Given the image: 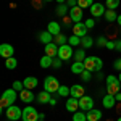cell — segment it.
Here are the masks:
<instances>
[{
	"instance_id": "d4e9b609",
	"label": "cell",
	"mask_w": 121,
	"mask_h": 121,
	"mask_svg": "<svg viewBox=\"0 0 121 121\" xmlns=\"http://www.w3.org/2000/svg\"><path fill=\"white\" fill-rule=\"evenodd\" d=\"M66 13H69V7L66 3H61L56 7V15L58 16H66Z\"/></svg>"
},
{
	"instance_id": "1f68e13d",
	"label": "cell",
	"mask_w": 121,
	"mask_h": 121,
	"mask_svg": "<svg viewBox=\"0 0 121 121\" xmlns=\"http://www.w3.org/2000/svg\"><path fill=\"white\" fill-rule=\"evenodd\" d=\"M94 5V0H78V7H81V8H91Z\"/></svg>"
},
{
	"instance_id": "603a6c76",
	"label": "cell",
	"mask_w": 121,
	"mask_h": 121,
	"mask_svg": "<svg viewBox=\"0 0 121 121\" xmlns=\"http://www.w3.org/2000/svg\"><path fill=\"white\" fill-rule=\"evenodd\" d=\"M50 99H52V95H50V92H47V91H42V92L37 94V102L39 103H48Z\"/></svg>"
},
{
	"instance_id": "f907efd6",
	"label": "cell",
	"mask_w": 121,
	"mask_h": 121,
	"mask_svg": "<svg viewBox=\"0 0 121 121\" xmlns=\"http://www.w3.org/2000/svg\"><path fill=\"white\" fill-rule=\"evenodd\" d=\"M55 2H58L60 5H61V3H66V0H55Z\"/></svg>"
},
{
	"instance_id": "7402d4cb",
	"label": "cell",
	"mask_w": 121,
	"mask_h": 121,
	"mask_svg": "<svg viewBox=\"0 0 121 121\" xmlns=\"http://www.w3.org/2000/svg\"><path fill=\"white\" fill-rule=\"evenodd\" d=\"M84 69H86V66H84V61H74V63L71 65V71H73L74 74H82Z\"/></svg>"
},
{
	"instance_id": "9c48e42d",
	"label": "cell",
	"mask_w": 121,
	"mask_h": 121,
	"mask_svg": "<svg viewBox=\"0 0 121 121\" xmlns=\"http://www.w3.org/2000/svg\"><path fill=\"white\" fill-rule=\"evenodd\" d=\"M105 11H107V7L103 3H94L92 7H91V13H92V16H95V18L103 16Z\"/></svg>"
},
{
	"instance_id": "f5cc1de1",
	"label": "cell",
	"mask_w": 121,
	"mask_h": 121,
	"mask_svg": "<svg viewBox=\"0 0 121 121\" xmlns=\"http://www.w3.org/2000/svg\"><path fill=\"white\" fill-rule=\"evenodd\" d=\"M42 2H53V0H42Z\"/></svg>"
},
{
	"instance_id": "8fae6325",
	"label": "cell",
	"mask_w": 121,
	"mask_h": 121,
	"mask_svg": "<svg viewBox=\"0 0 121 121\" xmlns=\"http://www.w3.org/2000/svg\"><path fill=\"white\" fill-rule=\"evenodd\" d=\"M13 52H15V48L10 45V44H2L0 45V55L3 56L5 60L10 58V56H13Z\"/></svg>"
},
{
	"instance_id": "ee69618b",
	"label": "cell",
	"mask_w": 121,
	"mask_h": 121,
	"mask_svg": "<svg viewBox=\"0 0 121 121\" xmlns=\"http://www.w3.org/2000/svg\"><path fill=\"white\" fill-rule=\"evenodd\" d=\"M115 47H116V42H112V40H108V42H107V47H105V48H108V50H113Z\"/></svg>"
},
{
	"instance_id": "db71d44e",
	"label": "cell",
	"mask_w": 121,
	"mask_h": 121,
	"mask_svg": "<svg viewBox=\"0 0 121 121\" xmlns=\"http://www.w3.org/2000/svg\"><path fill=\"white\" fill-rule=\"evenodd\" d=\"M116 121H121V116H120V118H118V120H116Z\"/></svg>"
},
{
	"instance_id": "7dc6e473",
	"label": "cell",
	"mask_w": 121,
	"mask_h": 121,
	"mask_svg": "<svg viewBox=\"0 0 121 121\" xmlns=\"http://www.w3.org/2000/svg\"><path fill=\"white\" fill-rule=\"evenodd\" d=\"M115 99H116V102H121V92H118L115 95Z\"/></svg>"
},
{
	"instance_id": "f1b7e54d",
	"label": "cell",
	"mask_w": 121,
	"mask_h": 121,
	"mask_svg": "<svg viewBox=\"0 0 121 121\" xmlns=\"http://www.w3.org/2000/svg\"><path fill=\"white\" fill-rule=\"evenodd\" d=\"M58 95L60 97H69L71 95V87H66V86H60V89H58Z\"/></svg>"
},
{
	"instance_id": "7c38bea8",
	"label": "cell",
	"mask_w": 121,
	"mask_h": 121,
	"mask_svg": "<svg viewBox=\"0 0 121 121\" xmlns=\"http://www.w3.org/2000/svg\"><path fill=\"white\" fill-rule=\"evenodd\" d=\"M86 95V89H84L81 84H74L73 87H71V97H74V99H81Z\"/></svg>"
},
{
	"instance_id": "4dcf8cb0",
	"label": "cell",
	"mask_w": 121,
	"mask_h": 121,
	"mask_svg": "<svg viewBox=\"0 0 121 121\" xmlns=\"http://www.w3.org/2000/svg\"><path fill=\"white\" fill-rule=\"evenodd\" d=\"M105 7H107V10H116L120 7V0H107Z\"/></svg>"
},
{
	"instance_id": "b9f144b4",
	"label": "cell",
	"mask_w": 121,
	"mask_h": 121,
	"mask_svg": "<svg viewBox=\"0 0 121 121\" xmlns=\"http://www.w3.org/2000/svg\"><path fill=\"white\" fill-rule=\"evenodd\" d=\"M84 24H86V28H87V29H92L94 26H95V21H94V19H87Z\"/></svg>"
},
{
	"instance_id": "ffe728a7",
	"label": "cell",
	"mask_w": 121,
	"mask_h": 121,
	"mask_svg": "<svg viewBox=\"0 0 121 121\" xmlns=\"http://www.w3.org/2000/svg\"><path fill=\"white\" fill-rule=\"evenodd\" d=\"M47 31L52 34V36H58V34H61V29H60V24L55 23V21H52V23H48V28Z\"/></svg>"
},
{
	"instance_id": "c3c4849f",
	"label": "cell",
	"mask_w": 121,
	"mask_h": 121,
	"mask_svg": "<svg viewBox=\"0 0 121 121\" xmlns=\"http://www.w3.org/2000/svg\"><path fill=\"white\" fill-rule=\"evenodd\" d=\"M97 78H99L100 81H102V79H103V74H102V73H100V71H99V74H97Z\"/></svg>"
},
{
	"instance_id": "e0dca14e",
	"label": "cell",
	"mask_w": 121,
	"mask_h": 121,
	"mask_svg": "<svg viewBox=\"0 0 121 121\" xmlns=\"http://www.w3.org/2000/svg\"><path fill=\"white\" fill-rule=\"evenodd\" d=\"M115 103H116V99H115V95H112V94H107V95L103 97V100H102L103 108H113Z\"/></svg>"
},
{
	"instance_id": "f6af8a7d",
	"label": "cell",
	"mask_w": 121,
	"mask_h": 121,
	"mask_svg": "<svg viewBox=\"0 0 121 121\" xmlns=\"http://www.w3.org/2000/svg\"><path fill=\"white\" fill-rule=\"evenodd\" d=\"M115 50L121 52V40H116V47H115Z\"/></svg>"
},
{
	"instance_id": "11a10c76",
	"label": "cell",
	"mask_w": 121,
	"mask_h": 121,
	"mask_svg": "<svg viewBox=\"0 0 121 121\" xmlns=\"http://www.w3.org/2000/svg\"><path fill=\"white\" fill-rule=\"evenodd\" d=\"M39 121H44V120H39Z\"/></svg>"
},
{
	"instance_id": "9a60e30c",
	"label": "cell",
	"mask_w": 121,
	"mask_h": 121,
	"mask_svg": "<svg viewBox=\"0 0 121 121\" xmlns=\"http://www.w3.org/2000/svg\"><path fill=\"white\" fill-rule=\"evenodd\" d=\"M58 47L55 42H50V44H47L45 45V55L52 56V58H55V56H58Z\"/></svg>"
},
{
	"instance_id": "f546056e",
	"label": "cell",
	"mask_w": 121,
	"mask_h": 121,
	"mask_svg": "<svg viewBox=\"0 0 121 121\" xmlns=\"http://www.w3.org/2000/svg\"><path fill=\"white\" fill-rule=\"evenodd\" d=\"M73 121H87V113H86V112H76V113H73Z\"/></svg>"
},
{
	"instance_id": "d590c367",
	"label": "cell",
	"mask_w": 121,
	"mask_h": 121,
	"mask_svg": "<svg viewBox=\"0 0 121 121\" xmlns=\"http://www.w3.org/2000/svg\"><path fill=\"white\" fill-rule=\"evenodd\" d=\"M23 87H24V84L21 82V81H15V82H13V89H15L16 92H21Z\"/></svg>"
},
{
	"instance_id": "30bf717a",
	"label": "cell",
	"mask_w": 121,
	"mask_h": 121,
	"mask_svg": "<svg viewBox=\"0 0 121 121\" xmlns=\"http://www.w3.org/2000/svg\"><path fill=\"white\" fill-rule=\"evenodd\" d=\"M73 32H74V36H78V37H84V36H87V28H86L84 23H74Z\"/></svg>"
},
{
	"instance_id": "44dd1931",
	"label": "cell",
	"mask_w": 121,
	"mask_h": 121,
	"mask_svg": "<svg viewBox=\"0 0 121 121\" xmlns=\"http://www.w3.org/2000/svg\"><path fill=\"white\" fill-rule=\"evenodd\" d=\"M53 39H55V36H52L48 31H44V32H40V36H39V40H40L42 44H45V45H47V44H50Z\"/></svg>"
},
{
	"instance_id": "ac0fdd59",
	"label": "cell",
	"mask_w": 121,
	"mask_h": 121,
	"mask_svg": "<svg viewBox=\"0 0 121 121\" xmlns=\"http://www.w3.org/2000/svg\"><path fill=\"white\" fill-rule=\"evenodd\" d=\"M100 120H102V113H100V110L92 108V110L87 112V121H100Z\"/></svg>"
},
{
	"instance_id": "836d02e7",
	"label": "cell",
	"mask_w": 121,
	"mask_h": 121,
	"mask_svg": "<svg viewBox=\"0 0 121 121\" xmlns=\"http://www.w3.org/2000/svg\"><path fill=\"white\" fill-rule=\"evenodd\" d=\"M66 42H68V39H66L63 34H58V36H55V44H56V45H65Z\"/></svg>"
},
{
	"instance_id": "681fc988",
	"label": "cell",
	"mask_w": 121,
	"mask_h": 121,
	"mask_svg": "<svg viewBox=\"0 0 121 121\" xmlns=\"http://www.w3.org/2000/svg\"><path fill=\"white\" fill-rule=\"evenodd\" d=\"M116 23H118V24H120V26H121V15H120V16H118V19H116Z\"/></svg>"
},
{
	"instance_id": "ba28073f",
	"label": "cell",
	"mask_w": 121,
	"mask_h": 121,
	"mask_svg": "<svg viewBox=\"0 0 121 121\" xmlns=\"http://www.w3.org/2000/svg\"><path fill=\"white\" fill-rule=\"evenodd\" d=\"M69 19L73 23H81L82 19V8L81 7H73L69 8Z\"/></svg>"
},
{
	"instance_id": "4316f807",
	"label": "cell",
	"mask_w": 121,
	"mask_h": 121,
	"mask_svg": "<svg viewBox=\"0 0 121 121\" xmlns=\"http://www.w3.org/2000/svg\"><path fill=\"white\" fill-rule=\"evenodd\" d=\"M94 44V40L91 36H84V37H81V45L84 47V48H91Z\"/></svg>"
},
{
	"instance_id": "816d5d0a",
	"label": "cell",
	"mask_w": 121,
	"mask_h": 121,
	"mask_svg": "<svg viewBox=\"0 0 121 121\" xmlns=\"http://www.w3.org/2000/svg\"><path fill=\"white\" fill-rule=\"evenodd\" d=\"M118 79H120V82H121V71H120V76H118Z\"/></svg>"
},
{
	"instance_id": "60d3db41",
	"label": "cell",
	"mask_w": 121,
	"mask_h": 121,
	"mask_svg": "<svg viewBox=\"0 0 121 121\" xmlns=\"http://www.w3.org/2000/svg\"><path fill=\"white\" fill-rule=\"evenodd\" d=\"M113 68H115L116 71H121V58L115 60V63H113Z\"/></svg>"
},
{
	"instance_id": "52a82bcc",
	"label": "cell",
	"mask_w": 121,
	"mask_h": 121,
	"mask_svg": "<svg viewBox=\"0 0 121 121\" xmlns=\"http://www.w3.org/2000/svg\"><path fill=\"white\" fill-rule=\"evenodd\" d=\"M58 56L61 60H69L73 56V47L69 44H65V45H60L58 47Z\"/></svg>"
},
{
	"instance_id": "2e32d148",
	"label": "cell",
	"mask_w": 121,
	"mask_h": 121,
	"mask_svg": "<svg viewBox=\"0 0 121 121\" xmlns=\"http://www.w3.org/2000/svg\"><path fill=\"white\" fill-rule=\"evenodd\" d=\"M2 97H3V99H7V100L13 105V103H15V100H16V97H18V94H16V91L11 87V89H7L5 92L2 94Z\"/></svg>"
},
{
	"instance_id": "6da1fadb",
	"label": "cell",
	"mask_w": 121,
	"mask_h": 121,
	"mask_svg": "<svg viewBox=\"0 0 121 121\" xmlns=\"http://www.w3.org/2000/svg\"><path fill=\"white\" fill-rule=\"evenodd\" d=\"M84 66H86V69L91 71V73H99V71H102L103 61L99 58V56H86Z\"/></svg>"
},
{
	"instance_id": "8992f818",
	"label": "cell",
	"mask_w": 121,
	"mask_h": 121,
	"mask_svg": "<svg viewBox=\"0 0 121 121\" xmlns=\"http://www.w3.org/2000/svg\"><path fill=\"white\" fill-rule=\"evenodd\" d=\"M94 108V100L92 97H89V95H84L79 99V110L81 112H89V110H92Z\"/></svg>"
},
{
	"instance_id": "ab89813d",
	"label": "cell",
	"mask_w": 121,
	"mask_h": 121,
	"mask_svg": "<svg viewBox=\"0 0 121 121\" xmlns=\"http://www.w3.org/2000/svg\"><path fill=\"white\" fill-rule=\"evenodd\" d=\"M53 68H60V66H61V58H60V56H55V58H53Z\"/></svg>"
},
{
	"instance_id": "7a4b0ae2",
	"label": "cell",
	"mask_w": 121,
	"mask_h": 121,
	"mask_svg": "<svg viewBox=\"0 0 121 121\" xmlns=\"http://www.w3.org/2000/svg\"><path fill=\"white\" fill-rule=\"evenodd\" d=\"M120 87H121V82L116 76H107V94H112V95H116L120 92Z\"/></svg>"
},
{
	"instance_id": "e575fe53",
	"label": "cell",
	"mask_w": 121,
	"mask_h": 121,
	"mask_svg": "<svg viewBox=\"0 0 121 121\" xmlns=\"http://www.w3.org/2000/svg\"><path fill=\"white\" fill-rule=\"evenodd\" d=\"M68 44H69L71 47L79 45V44H81V37H78V36H71V37L68 39Z\"/></svg>"
},
{
	"instance_id": "d6a6232c",
	"label": "cell",
	"mask_w": 121,
	"mask_h": 121,
	"mask_svg": "<svg viewBox=\"0 0 121 121\" xmlns=\"http://www.w3.org/2000/svg\"><path fill=\"white\" fill-rule=\"evenodd\" d=\"M74 60L76 61H84V60H86V52H84V48H79L78 52H74Z\"/></svg>"
},
{
	"instance_id": "5b68a950",
	"label": "cell",
	"mask_w": 121,
	"mask_h": 121,
	"mask_svg": "<svg viewBox=\"0 0 121 121\" xmlns=\"http://www.w3.org/2000/svg\"><path fill=\"white\" fill-rule=\"evenodd\" d=\"M58 89H60V84L56 81V78H53V76L45 78V81H44V91L53 94V92H58Z\"/></svg>"
},
{
	"instance_id": "277c9868",
	"label": "cell",
	"mask_w": 121,
	"mask_h": 121,
	"mask_svg": "<svg viewBox=\"0 0 121 121\" xmlns=\"http://www.w3.org/2000/svg\"><path fill=\"white\" fill-rule=\"evenodd\" d=\"M40 120V113L32 108V107H26L23 110V121H39Z\"/></svg>"
},
{
	"instance_id": "cb8c5ba5",
	"label": "cell",
	"mask_w": 121,
	"mask_h": 121,
	"mask_svg": "<svg viewBox=\"0 0 121 121\" xmlns=\"http://www.w3.org/2000/svg\"><path fill=\"white\" fill-rule=\"evenodd\" d=\"M103 16H105V19H107L108 23H115V21L118 19V15H116V11H115V10H107Z\"/></svg>"
},
{
	"instance_id": "3957f363",
	"label": "cell",
	"mask_w": 121,
	"mask_h": 121,
	"mask_svg": "<svg viewBox=\"0 0 121 121\" xmlns=\"http://www.w3.org/2000/svg\"><path fill=\"white\" fill-rule=\"evenodd\" d=\"M5 115H7V118L10 121H18L19 118H23V110L19 107H16V105H11V107H8L5 110Z\"/></svg>"
},
{
	"instance_id": "7bdbcfd3",
	"label": "cell",
	"mask_w": 121,
	"mask_h": 121,
	"mask_svg": "<svg viewBox=\"0 0 121 121\" xmlns=\"http://www.w3.org/2000/svg\"><path fill=\"white\" fill-rule=\"evenodd\" d=\"M66 5H68L69 8H73V7H78V0H66Z\"/></svg>"
},
{
	"instance_id": "f35d334b",
	"label": "cell",
	"mask_w": 121,
	"mask_h": 121,
	"mask_svg": "<svg viewBox=\"0 0 121 121\" xmlns=\"http://www.w3.org/2000/svg\"><path fill=\"white\" fill-rule=\"evenodd\" d=\"M81 78H82V81H91V71L84 69V71H82V74H81Z\"/></svg>"
},
{
	"instance_id": "8d00e7d4",
	"label": "cell",
	"mask_w": 121,
	"mask_h": 121,
	"mask_svg": "<svg viewBox=\"0 0 121 121\" xmlns=\"http://www.w3.org/2000/svg\"><path fill=\"white\" fill-rule=\"evenodd\" d=\"M0 107H2V110H7L8 107H11V103H10L7 99H3V97H2V99H0Z\"/></svg>"
},
{
	"instance_id": "83f0119b",
	"label": "cell",
	"mask_w": 121,
	"mask_h": 121,
	"mask_svg": "<svg viewBox=\"0 0 121 121\" xmlns=\"http://www.w3.org/2000/svg\"><path fill=\"white\" fill-rule=\"evenodd\" d=\"M5 66H7V69H15V68L18 66V61H16V58H15V56H10V58H7V61H5Z\"/></svg>"
},
{
	"instance_id": "5bb4252c",
	"label": "cell",
	"mask_w": 121,
	"mask_h": 121,
	"mask_svg": "<svg viewBox=\"0 0 121 121\" xmlns=\"http://www.w3.org/2000/svg\"><path fill=\"white\" fill-rule=\"evenodd\" d=\"M79 108V99H74V97H69V100H66V110L71 113H76Z\"/></svg>"
},
{
	"instance_id": "d6986e66",
	"label": "cell",
	"mask_w": 121,
	"mask_h": 121,
	"mask_svg": "<svg viewBox=\"0 0 121 121\" xmlns=\"http://www.w3.org/2000/svg\"><path fill=\"white\" fill-rule=\"evenodd\" d=\"M23 84H24V89H34V87H37V78H32V76H28L24 81H23Z\"/></svg>"
},
{
	"instance_id": "bcb514c9",
	"label": "cell",
	"mask_w": 121,
	"mask_h": 121,
	"mask_svg": "<svg viewBox=\"0 0 121 121\" xmlns=\"http://www.w3.org/2000/svg\"><path fill=\"white\" fill-rule=\"evenodd\" d=\"M48 103H50L52 107H53V105H56V99H55V97H52V99H50V102H48Z\"/></svg>"
},
{
	"instance_id": "484cf974",
	"label": "cell",
	"mask_w": 121,
	"mask_h": 121,
	"mask_svg": "<svg viewBox=\"0 0 121 121\" xmlns=\"http://www.w3.org/2000/svg\"><path fill=\"white\" fill-rule=\"evenodd\" d=\"M52 65H53V58H52V56L44 55L40 58V66H42V68H48V66H52Z\"/></svg>"
},
{
	"instance_id": "4fadbf2b",
	"label": "cell",
	"mask_w": 121,
	"mask_h": 121,
	"mask_svg": "<svg viewBox=\"0 0 121 121\" xmlns=\"http://www.w3.org/2000/svg\"><path fill=\"white\" fill-rule=\"evenodd\" d=\"M19 99H21L23 102H26V103H31L36 97H34V94H32L31 89H23V91L19 92Z\"/></svg>"
},
{
	"instance_id": "74e56055",
	"label": "cell",
	"mask_w": 121,
	"mask_h": 121,
	"mask_svg": "<svg viewBox=\"0 0 121 121\" xmlns=\"http://www.w3.org/2000/svg\"><path fill=\"white\" fill-rule=\"evenodd\" d=\"M107 42L108 40H107V37H103V36H100V37L97 39V45L99 47H107Z\"/></svg>"
}]
</instances>
